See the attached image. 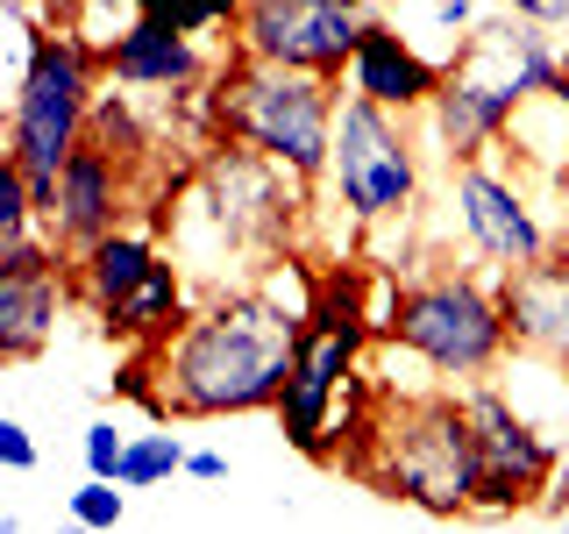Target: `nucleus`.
I'll return each mask as SVG.
<instances>
[{
    "label": "nucleus",
    "instance_id": "1",
    "mask_svg": "<svg viewBox=\"0 0 569 534\" xmlns=\"http://www.w3.org/2000/svg\"><path fill=\"white\" fill-rule=\"evenodd\" d=\"M307 314L278 307L263 285L213 293L186 314L171 343H157L164 421H221V414H271L299 364Z\"/></svg>",
    "mask_w": 569,
    "mask_h": 534
},
{
    "label": "nucleus",
    "instance_id": "2",
    "mask_svg": "<svg viewBox=\"0 0 569 534\" xmlns=\"http://www.w3.org/2000/svg\"><path fill=\"white\" fill-rule=\"evenodd\" d=\"M342 471L370 477L385 498L420 506L435 521L477 513V435L470 414H462V392L427 385L385 399L378 421L356 435V449H342Z\"/></svg>",
    "mask_w": 569,
    "mask_h": 534
},
{
    "label": "nucleus",
    "instance_id": "3",
    "mask_svg": "<svg viewBox=\"0 0 569 534\" xmlns=\"http://www.w3.org/2000/svg\"><path fill=\"white\" fill-rule=\"evenodd\" d=\"M307 178H292L284 165L257 157L249 142L213 136L200 150V165L186 171V192L171 200L164 228L192 264H221V257H257V271L271 257H284V236L299 221Z\"/></svg>",
    "mask_w": 569,
    "mask_h": 534
},
{
    "label": "nucleus",
    "instance_id": "4",
    "mask_svg": "<svg viewBox=\"0 0 569 534\" xmlns=\"http://www.w3.org/2000/svg\"><path fill=\"white\" fill-rule=\"evenodd\" d=\"M207 86H213V136L249 142L257 157H271V165H284L292 178L320 186L342 86L313 79V71L263 65V58H249V50H236V43H228V65L213 71Z\"/></svg>",
    "mask_w": 569,
    "mask_h": 534
},
{
    "label": "nucleus",
    "instance_id": "5",
    "mask_svg": "<svg viewBox=\"0 0 569 534\" xmlns=\"http://www.w3.org/2000/svg\"><path fill=\"white\" fill-rule=\"evenodd\" d=\"M100 71H107L100 65V43H86L79 29H43V36H36V50H29L22 86L8 93V136H0V150L29 171L36 214H50L64 157L86 142Z\"/></svg>",
    "mask_w": 569,
    "mask_h": 534
},
{
    "label": "nucleus",
    "instance_id": "6",
    "mask_svg": "<svg viewBox=\"0 0 569 534\" xmlns=\"http://www.w3.org/2000/svg\"><path fill=\"white\" fill-rule=\"evenodd\" d=\"M385 343L420 356L441 385L491 378L512 349L498 271L491 278L485 271H427L413 285H399V293H391V314H385Z\"/></svg>",
    "mask_w": 569,
    "mask_h": 534
},
{
    "label": "nucleus",
    "instance_id": "7",
    "mask_svg": "<svg viewBox=\"0 0 569 534\" xmlns=\"http://www.w3.org/2000/svg\"><path fill=\"white\" fill-rule=\"evenodd\" d=\"M328 200L349 214L356 228L406 221L420 207V136L413 115L378 107L363 93L335 100V142H328V171H320Z\"/></svg>",
    "mask_w": 569,
    "mask_h": 534
},
{
    "label": "nucleus",
    "instance_id": "8",
    "mask_svg": "<svg viewBox=\"0 0 569 534\" xmlns=\"http://www.w3.org/2000/svg\"><path fill=\"white\" fill-rule=\"evenodd\" d=\"M462 414L477 435V513H527L541 506V492L562 477V442L541 421H527L512 406V392H498L485 378L456 385Z\"/></svg>",
    "mask_w": 569,
    "mask_h": 534
},
{
    "label": "nucleus",
    "instance_id": "9",
    "mask_svg": "<svg viewBox=\"0 0 569 534\" xmlns=\"http://www.w3.org/2000/svg\"><path fill=\"white\" fill-rule=\"evenodd\" d=\"M356 36H363V8H342V0H242L228 22L236 50L284 71H313L328 86H342Z\"/></svg>",
    "mask_w": 569,
    "mask_h": 534
},
{
    "label": "nucleus",
    "instance_id": "10",
    "mask_svg": "<svg viewBox=\"0 0 569 534\" xmlns=\"http://www.w3.org/2000/svg\"><path fill=\"white\" fill-rule=\"evenodd\" d=\"M378 343V328H328V320H307V335H299V364L292 378L278 392V427L284 442H292L299 456L313 463H335V406H342V392L356 378V364H363V349Z\"/></svg>",
    "mask_w": 569,
    "mask_h": 534
},
{
    "label": "nucleus",
    "instance_id": "11",
    "mask_svg": "<svg viewBox=\"0 0 569 534\" xmlns=\"http://www.w3.org/2000/svg\"><path fill=\"white\" fill-rule=\"evenodd\" d=\"M449 207H456L462 243H470V257L485 264V271H512V264H533L548 249V228H541V214H533V200L506 171H491L485 157L449 165Z\"/></svg>",
    "mask_w": 569,
    "mask_h": 534
},
{
    "label": "nucleus",
    "instance_id": "12",
    "mask_svg": "<svg viewBox=\"0 0 569 534\" xmlns=\"http://www.w3.org/2000/svg\"><path fill=\"white\" fill-rule=\"evenodd\" d=\"M71 299H79L71 293V249L50 228H36L0 271V364H36Z\"/></svg>",
    "mask_w": 569,
    "mask_h": 534
},
{
    "label": "nucleus",
    "instance_id": "13",
    "mask_svg": "<svg viewBox=\"0 0 569 534\" xmlns=\"http://www.w3.org/2000/svg\"><path fill=\"white\" fill-rule=\"evenodd\" d=\"M498 293H506L512 349L541 356V364L569 385V243H548L533 264L498 271Z\"/></svg>",
    "mask_w": 569,
    "mask_h": 534
},
{
    "label": "nucleus",
    "instance_id": "14",
    "mask_svg": "<svg viewBox=\"0 0 569 534\" xmlns=\"http://www.w3.org/2000/svg\"><path fill=\"white\" fill-rule=\"evenodd\" d=\"M129 207H136V165H121L114 150H100V142L86 136L79 150L64 157V171H58V200H50L43 228L64 249H86L93 236L129 221Z\"/></svg>",
    "mask_w": 569,
    "mask_h": 534
},
{
    "label": "nucleus",
    "instance_id": "15",
    "mask_svg": "<svg viewBox=\"0 0 569 534\" xmlns=\"http://www.w3.org/2000/svg\"><path fill=\"white\" fill-rule=\"evenodd\" d=\"M441 58H427V50L406 36L391 14H363V36H356V58L342 71V93H363L378 107H399V115H427V100L441 93Z\"/></svg>",
    "mask_w": 569,
    "mask_h": 534
},
{
    "label": "nucleus",
    "instance_id": "16",
    "mask_svg": "<svg viewBox=\"0 0 569 534\" xmlns=\"http://www.w3.org/2000/svg\"><path fill=\"white\" fill-rule=\"evenodd\" d=\"M100 65L129 93H178V86L213 79V58L192 29L164 22V14H136L129 29H114V43H100Z\"/></svg>",
    "mask_w": 569,
    "mask_h": 534
},
{
    "label": "nucleus",
    "instance_id": "17",
    "mask_svg": "<svg viewBox=\"0 0 569 534\" xmlns=\"http://www.w3.org/2000/svg\"><path fill=\"white\" fill-rule=\"evenodd\" d=\"M157 257H164V249L142 236V228L121 221V228H107V236H93L86 249H71V293H79V307L100 320L157 271Z\"/></svg>",
    "mask_w": 569,
    "mask_h": 534
},
{
    "label": "nucleus",
    "instance_id": "18",
    "mask_svg": "<svg viewBox=\"0 0 569 534\" xmlns=\"http://www.w3.org/2000/svg\"><path fill=\"white\" fill-rule=\"evenodd\" d=\"M36 228H43V214H36V200H29V171L0 150V271H8V257L36 236Z\"/></svg>",
    "mask_w": 569,
    "mask_h": 534
},
{
    "label": "nucleus",
    "instance_id": "19",
    "mask_svg": "<svg viewBox=\"0 0 569 534\" xmlns=\"http://www.w3.org/2000/svg\"><path fill=\"white\" fill-rule=\"evenodd\" d=\"M186 471V442L178 435H129V456H121V485L129 492H150V485H164V477Z\"/></svg>",
    "mask_w": 569,
    "mask_h": 534
},
{
    "label": "nucleus",
    "instance_id": "20",
    "mask_svg": "<svg viewBox=\"0 0 569 534\" xmlns=\"http://www.w3.org/2000/svg\"><path fill=\"white\" fill-rule=\"evenodd\" d=\"M64 506H71V521H79V527H121V521H129V485H121V477H93V471H86V485L71 492Z\"/></svg>",
    "mask_w": 569,
    "mask_h": 534
},
{
    "label": "nucleus",
    "instance_id": "21",
    "mask_svg": "<svg viewBox=\"0 0 569 534\" xmlns=\"http://www.w3.org/2000/svg\"><path fill=\"white\" fill-rule=\"evenodd\" d=\"M129 8H136V14H164V22L192 29V36H213V29L236 22L242 0H129Z\"/></svg>",
    "mask_w": 569,
    "mask_h": 534
},
{
    "label": "nucleus",
    "instance_id": "22",
    "mask_svg": "<svg viewBox=\"0 0 569 534\" xmlns=\"http://www.w3.org/2000/svg\"><path fill=\"white\" fill-rule=\"evenodd\" d=\"M79 449H86V471H93V477H121L129 435H121L114 421H93V427H86V442H79Z\"/></svg>",
    "mask_w": 569,
    "mask_h": 534
},
{
    "label": "nucleus",
    "instance_id": "23",
    "mask_svg": "<svg viewBox=\"0 0 569 534\" xmlns=\"http://www.w3.org/2000/svg\"><path fill=\"white\" fill-rule=\"evenodd\" d=\"M36 463H43V456H36V435L22 421L0 414V471H36Z\"/></svg>",
    "mask_w": 569,
    "mask_h": 534
},
{
    "label": "nucleus",
    "instance_id": "24",
    "mask_svg": "<svg viewBox=\"0 0 569 534\" xmlns=\"http://www.w3.org/2000/svg\"><path fill=\"white\" fill-rule=\"evenodd\" d=\"M506 14H520V22H541V29H569V0H498Z\"/></svg>",
    "mask_w": 569,
    "mask_h": 534
},
{
    "label": "nucleus",
    "instance_id": "25",
    "mask_svg": "<svg viewBox=\"0 0 569 534\" xmlns=\"http://www.w3.org/2000/svg\"><path fill=\"white\" fill-rule=\"evenodd\" d=\"M186 471L200 477V485H221V477H228V456L221 449H186Z\"/></svg>",
    "mask_w": 569,
    "mask_h": 534
},
{
    "label": "nucleus",
    "instance_id": "26",
    "mask_svg": "<svg viewBox=\"0 0 569 534\" xmlns=\"http://www.w3.org/2000/svg\"><path fill=\"white\" fill-rule=\"evenodd\" d=\"M548 93H556V107L569 115V58H562V71H556V79H548ZM556 178L569 186V142H562V165H556Z\"/></svg>",
    "mask_w": 569,
    "mask_h": 534
},
{
    "label": "nucleus",
    "instance_id": "27",
    "mask_svg": "<svg viewBox=\"0 0 569 534\" xmlns=\"http://www.w3.org/2000/svg\"><path fill=\"white\" fill-rule=\"evenodd\" d=\"M342 8H370V0H342Z\"/></svg>",
    "mask_w": 569,
    "mask_h": 534
}]
</instances>
